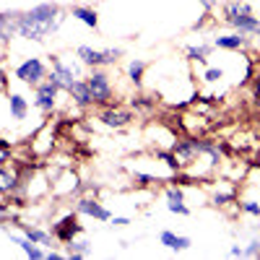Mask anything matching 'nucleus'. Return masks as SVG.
<instances>
[{
  "label": "nucleus",
  "mask_w": 260,
  "mask_h": 260,
  "mask_svg": "<svg viewBox=\"0 0 260 260\" xmlns=\"http://www.w3.org/2000/svg\"><path fill=\"white\" fill-rule=\"evenodd\" d=\"M60 8L55 3H39L31 11L21 13V26H18V37L24 39H34L42 42L45 37H50L57 26H60Z\"/></svg>",
  "instance_id": "f257e3e1"
},
{
  "label": "nucleus",
  "mask_w": 260,
  "mask_h": 260,
  "mask_svg": "<svg viewBox=\"0 0 260 260\" xmlns=\"http://www.w3.org/2000/svg\"><path fill=\"white\" fill-rule=\"evenodd\" d=\"M91 89V96H94V104H110L112 99V83H110V76L99 68H91V76L86 78Z\"/></svg>",
  "instance_id": "f03ea898"
},
{
  "label": "nucleus",
  "mask_w": 260,
  "mask_h": 260,
  "mask_svg": "<svg viewBox=\"0 0 260 260\" xmlns=\"http://www.w3.org/2000/svg\"><path fill=\"white\" fill-rule=\"evenodd\" d=\"M16 78H18L21 83L37 86V83H42V81L47 78V65L42 62L39 57H26V60L16 68Z\"/></svg>",
  "instance_id": "7ed1b4c3"
},
{
  "label": "nucleus",
  "mask_w": 260,
  "mask_h": 260,
  "mask_svg": "<svg viewBox=\"0 0 260 260\" xmlns=\"http://www.w3.org/2000/svg\"><path fill=\"white\" fill-rule=\"evenodd\" d=\"M62 89L57 83H52L50 78L47 81H42V83H37V96H34V107L37 110H42V112H52L55 107H57V94H60Z\"/></svg>",
  "instance_id": "20e7f679"
},
{
  "label": "nucleus",
  "mask_w": 260,
  "mask_h": 260,
  "mask_svg": "<svg viewBox=\"0 0 260 260\" xmlns=\"http://www.w3.org/2000/svg\"><path fill=\"white\" fill-rule=\"evenodd\" d=\"M81 232H83V226L78 224V211L62 216L57 224H52V237H55L57 242H62V245H68L71 240H76Z\"/></svg>",
  "instance_id": "39448f33"
},
{
  "label": "nucleus",
  "mask_w": 260,
  "mask_h": 260,
  "mask_svg": "<svg viewBox=\"0 0 260 260\" xmlns=\"http://www.w3.org/2000/svg\"><path fill=\"white\" fill-rule=\"evenodd\" d=\"M52 83H57L62 91H68V86L78 78V73H76V68L73 65H65L60 57H52V73L47 76Z\"/></svg>",
  "instance_id": "423d86ee"
},
{
  "label": "nucleus",
  "mask_w": 260,
  "mask_h": 260,
  "mask_svg": "<svg viewBox=\"0 0 260 260\" xmlns=\"http://www.w3.org/2000/svg\"><path fill=\"white\" fill-rule=\"evenodd\" d=\"M169 148L177 154V159L182 161V167H185V164H192L195 159L201 156V143H198V138H177Z\"/></svg>",
  "instance_id": "0eeeda50"
},
{
  "label": "nucleus",
  "mask_w": 260,
  "mask_h": 260,
  "mask_svg": "<svg viewBox=\"0 0 260 260\" xmlns=\"http://www.w3.org/2000/svg\"><path fill=\"white\" fill-rule=\"evenodd\" d=\"M21 13L18 11H3L0 13V45H8L13 37H18Z\"/></svg>",
  "instance_id": "6e6552de"
},
{
  "label": "nucleus",
  "mask_w": 260,
  "mask_h": 260,
  "mask_svg": "<svg viewBox=\"0 0 260 260\" xmlns=\"http://www.w3.org/2000/svg\"><path fill=\"white\" fill-rule=\"evenodd\" d=\"M76 211L83 213V216H91V219H96V221H110V219H112V213L107 211L96 198H78Z\"/></svg>",
  "instance_id": "1a4fd4ad"
},
{
  "label": "nucleus",
  "mask_w": 260,
  "mask_h": 260,
  "mask_svg": "<svg viewBox=\"0 0 260 260\" xmlns=\"http://www.w3.org/2000/svg\"><path fill=\"white\" fill-rule=\"evenodd\" d=\"M226 24H232L240 34H260V18L257 16H252V11L250 13H237V16H232V18H226Z\"/></svg>",
  "instance_id": "9d476101"
},
{
  "label": "nucleus",
  "mask_w": 260,
  "mask_h": 260,
  "mask_svg": "<svg viewBox=\"0 0 260 260\" xmlns=\"http://www.w3.org/2000/svg\"><path fill=\"white\" fill-rule=\"evenodd\" d=\"M99 120L107 127H125L130 120H133V112L130 110H117V107H107V110L99 112Z\"/></svg>",
  "instance_id": "9b49d317"
},
{
  "label": "nucleus",
  "mask_w": 260,
  "mask_h": 260,
  "mask_svg": "<svg viewBox=\"0 0 260 260\" xmlns=\"http://www.w3.org/2000/svg\"><path fill=\"white\" fill-rule=\"evenodd\" d=\"M159 242H161L164 247H169V250H175V252H185V250L192 247V240H190V237L175 234V232H169V229H164V232L159 234Z\"/></svg>",
  "instance_id": "f8f14e48"
},
{
  "label": "nucleus",
  "mask_w": 260,
  "mask_h": 260,
  "mask_svg": "<svg viewBox=\"0 0 260 260\" xmlns=\"http://www.w3.org/2000/svg\"><path fill=\"white\" fill-rule=\"evenodd\" d=\"M68 94H71V99H73L78 107H89V104H94V96H91L89 83L81 81V78H76V81L68 86Z\"/></svg>",
  "instance_id": "ddd939ff"
},
{
  "label": "nucleus",
  "mask_w": 260,
  "mask_h": 260,
  "mask_svg": "<svg viewBox=\"0 0 260 260\" xmlns=\"http://www.w3.org/2000/svg\"><path fill=\"white\" fill-rule=\"evenodd\" d=\"M213 45L219 47V50H242L247 45V34H240V31H234V34H219L213 39Z\"/></svg>",
  "instance_id": "4468645a"
},
{
  "label": "nucleus",
  "mask_w": 260,
  "mask_h": 260,
  "mask_svg": "<svg viewBox=\"0 0 260 260\" xmlns=\"http://www.w3.org/2000/svg\"><path fill=\"white\" fill-rule=\"evenodd\" d=\"M11 242L13 245H18L21 250H24L31 260H42V257H47V252L42 250V245H37V242H31L29 237L24 234V237H18V234H11Z\"/></svg>",
  "instance_id": "2eb2a0df"
},
{
  "label": "nucleus",
  "mask_w": 260,
  "mask_h": 260,
  "mask_svg": "<svg viewBox=\"0 0 260 260\" xmlns=\"http://www.w3.org/2000/svg\"><path fill=\"white\" fill-rule=\"evenodd\" d=\"M76 55H78V60L83 65H89V68H102V65H104V52L102 50H94L89 45H81L76 50Z\"/></svg>",
  "instance_id": "dca6fc26"
},
{
  "label": "nucleus",
  "mask_w": 260,
  "mask_h": 260,
  "mask_svg": "<svg viewBox=\"0 0 260 260\" xmlns=\"http://www.w3.org/2000/svg\"><path fill=\"white\" fill-rule=\"evenodd\" d=\"M18 190H21L18 175H16V172H11V169L3 164V167H0V192L11 195V192H18Z\"/></svg>",
  "instance_id": "f3484780"
},
{
  "label": "nucleus",
  "mask_w": 260,
  "mask_h": 260,
  "mask_svg": "<svg viewBox=\"0 0 260 260\" xmlns=\"http://www.w3.org/2000/svg\"><path fill=\"white\" fill-rule=\"evenodd\" d=\"M71 16L78 18L81 24H86L89 29H96V26H99V16H96V11L89 8V6H73V8H71Z\"/></svg>",
  "instance_id": "a211bd4d"
},
{
  "label": "nucleus",
  "mask_w": 260,
  "mask_h": 260,
  "mask_svg": "<svg viewBox=\"0 0 260 260\" xmlns=\"http://www.w3.org/2000/svg\"><path fill=\"white\" fill-rule=\"evenodd\" d=\"M8 110H11V117L16 122H21V120H26V115H29V104H26V99L21 94H11L8 96Z\"/></svg>",
  "instance_id": "6ab92c4d"
},
{
  "label": "nucleus",
  "mask_w": 260,
  "mask_h": 260,
  "mask_svg": "<svg viewBox=\"0 0 260 260\" xmlns=\"http://www.w3.org/2000/svg\"><path fill=\"white\" fill-rule=\"evenodd\" d=\"M18 229L24 232L31 242H37V245H42V247H47V245H52V232H42V229H37V226H29V224H18Z\"/></svg>",
  "instance_id": "aec40b11"
},
{
  "label": "nucleus",
  "mask_w": 260,
  "mask_h": 260,
  "mask_svg": "<svg viewBox=\"0 0 260 260\" xmlns=\"http://www.w3.org/2000/svg\"><path fill=\"white\" fill-rule=\"evenodd\" d=\"M65 247H68L65 250V257H73V260H81V257L91 255V242H86V240H71Z\"/></svg>",
  "instance_id": "412c9836"
},
{
  "label": "nucleus",
  "mask_w": 260,
  "mask_h": 260,
  "mask_svg": "<svg viewBox=\"0 0 260 260\" xmlns=\"http://www.w3.org/2000/svg\"><path fill=\"white\" fill-rule=\"evenodd\" d=\"M143 73H146V62L138 60V57H133V60H130V65H127V78H130V83H136V89L143 83Z\"/></svg>",
  "instance_id": "4be33fe9"
},
{
  "label": "nucleus",
  "mask_w": 260,
  "mask_h": 260,
  "mask_svg": "<svg viewBox=\"0 0 260 260\" xmlns=\"http://www.w3.org/2000/svg\"><path fill=\"white\" fill-rule=\"evenodd\" d=\"M156 159H161L172 172H180V169H182V161L177 159V154H175L172 148H167V151H164V148H159V151H156Z\"/></svg>",
  "instance_id": "5701e85b"
},
{
  "label": "nucleus",
  "mask_w": 260,
  "mask_h": 260,
  "mask_svg": "<svg viewBox=\"0 0 260 260\" xmlns=\"http://www.w3.org/2000/svg\"><path fill=\"white\" fill-rule=\"evenodd\" d=\"M252 8L247 6V3H242V0H232V3H226V8H224V16L226 18H232V16H237V13H250Z\"/></svg>",
  "instance_id": "b1692460"
},
{
  "label": "nucleus",
  "mask_w": 260,
  "mask_h": 260,
  "mask_svg": "<svg viewBox=\"0 0 260 260\" xmlns=\"http://www.w3.org/2000/svg\"><path fill=\"white\" fill-rule=\"evenodd\" d=\"M130 110H136V112H151V110H154V99H151V96H136L133 102H130Z\"/></svg>",
  "instance_id": "393cba45"
},
{
  "label": "nucleus",
  "mask_w": 260,
  "mask_h": 260,
  "mask_svg": "<svg viewBox=\"0 0 260 260\" xmlns=\"http://www.w3.org/2000/svg\"><path fill=\"white\" fill-rule=\"evenodd\" d=\"M208 52H211V47H208V45H201V47H187V57H190V60H195V62H206V60H208Z\"/></svg>",
  "instance_id": "a878e982"
},
{
  "label": "nucleus",
  "mask_w": 260,
  "mask_h": 260,
  "mask_svg": "<svg viewBox=\"0 0 260 260\" xmlns=\"http://www.w3.org/2000/svg\"><path fill=\"white\" fill-rule=\"evenodd\" d=\"M8 161H13V148H11V143H8V141L0 138V167L8 164Z\"/></svg>",
  "instance_id": "bb28decb"
},
{
  "label": "nucleus",
  "mask_w": 260,
  "mask_h": 260,
  "mask_svg": "<svg viewBox=\"0 0 260 260\" xmlns=\"http://www.w3.org/2000/svg\"><path fill=\"white\" fill-rule=\"evenodd\" d=\"M167 201H172V203H180V201H185V192H182V187L175 182L172 187H167Z\"/></svg>",
  "instance_id": "cd10ccee"
},
{
  "label": "nucleus",
  "mask_w": 260,
  "mask_h": 260,
  "mask_svg": "<svg viewBox=\"0 0 260 260\" xmlns=\"http://www.w3.org/2000/svg\"><path fill=\"white\" fill-rule=\"evenodd\" d=\"M203 78H206L208 83H219V81L224 78V71H221V68H208V71L203 73Z\"/></svg>",
  "instance_id": "c85d7f7f"
},
{
  "label": "nucleus",
  "mask_w": 260,
  "mask_h": 260,
  "mask_svg": "<svg viewBox=\"0 0 260 260\" xmlns=\"http://www.w3.org/2000/svg\"><path fill=\"white\" fill-rule=\"evenodd\" d=\"M167 208H169L172 213H180V216H190V208L185 206V201H180V203H172V201H167Z\"/></svg>",
  "instance_id": "c756f323"
},
{
  "label": "nucleus",
  "mask_w": 260,
  "mask_h": 260,
  "mask_svg": "<svg viewBox=\"0 0 260 260\" xmlns=\"http://www.w3.org/2000/svg\"><path fill=\"white\" fill-rule=\"evenodd\" d=\"M242 211H245L247 216H255V219H260V203H255V201H245V203H242Z\"/></svg>",
  "instance_id": "7c9ffc66"
},
{
  "label": "nucleus",
  "mask_w": 260,
  "mask_h": 260,
  "mask_svg": "<svg viewBox=\"0 0 260 260\" xmlns=\"http://www.w3.org/2000/svg\"><path fill=\"white\" fill-rule=\"evenodd\" d=\"M232 201H234V192H232V190H229V192H216V195H213V203H216V206H226V203H232Z\"/></svg>",
  "instance_id": "2f4dec72"
},
{
  "label": "nucleus",
  "mask_w": 260,
  "mask_h": 260,
  "mask_svg": "<svg viewBox=\"0 0 260 260\" xmlns=\"http://www.w3.org/2000/svg\"><path fill=\"white\" fill-rule=\"evenodd\" d=\"M245 257H260V240H252L245 247Z\"/></svg>",
  "instance_id": "473e14b6"
},
{
  "label": "nucleus",
  "mask_w": 260,
  "mask_h": 260,
  "mask_svg": "<svg viewBox=\"0 0 260 260\" xmlns=\"http://www.w3.org/2000/svg\"><path fill=\"white\" fill-rule=\"evenodd\" d=\"M133 182L136 185H151V182H154V177L146 175V172H133Z\"/></svg>",
  "instance_id": "72a5a7b5"
},
{
  "label": "nucleus",
  "mask_w": 260,
  "mask_h": 260,
  "mask_svg": "<svg viewBox=\"0 0 260 260\" xmlns=\"http://www.w3.org/2000/svg\"><path fill=\"white\" fill-rule=\"evenodd\" d=\"M252 102L260 107V73L252 78Z\"/></svg>",
  "instance_id": "f704fd0d"
},
{
  "label": "nucleus",
  "mask_w": 260,
  "mask_h": 260,
  "mask_svg": "<svg viewBox=\"0 0 260 260\" xmlns=\"http://www.w3.org/2000/svg\"><path fill=\"white\" fill-rule=\"evenodd\" d=\"M115 226H127L130 224V219H125V216H112V219H110Z\"/></svg>",
  "instance_id": "c9c22d12"
},
{
  "label": "nucleus",
  "mask_w": 260,
  "mask_h": 260,
  "mask_svg": "<svg viewBox=\"0 0 260 260\" xmlns=\"http://www.w3.org/2000/svg\"><path fill=\"white\" fill-rule=\"evenodd\" d=\"M229 255H232V257H245V247L237 245V247H232V250H229Z\"/></svg>",
  "instance_id": "e433bc0d"
},
{
  "label": "nucleus",
  "mask_w": 260,
  "mask_h": 260,
  "mask_svg": "<svg viewBox=\"0 0 260 260\" xmlns=\"http://www.w3.org/2000/svg\"><path fill=\"white\" fill-rule=\"evenodd\" d=\"M198 3H201L206 11H213V8H216V0H198Z\"/></svg>",
  "instance_id": "4c0bfd02"
},
{
  "label": "nucleus",
  "mask_w": 260,
  "mask_h": 260,
  "mask_svg": "<svg viewBox=\"0 0 260 260\" xmlns=\"http://www.w3.org/2000/svg\"><path fill=\"white\" fill-rule=\"evenodd\" d=\"M60 257H65V255L57 252V250H50V252H47V260H60Z\"/></svg>",
  "instance_id": "58836bf2"
},
{
  "label": "nucleus",
  "mask_w": 260,
  "mask_h": 260,
  "mask_svg": "<svg viewBox=\"0 0 260 260\" xmlns=\"http://www.w3.org/2000/svg\"><path fill=\"white\" fill-rule=\"evenodd\" d=\"M255 47H257V52H260V34H257V39H255Z\"/></svg>",
  "instance_id": "ea45409f"
}]
</instances>
